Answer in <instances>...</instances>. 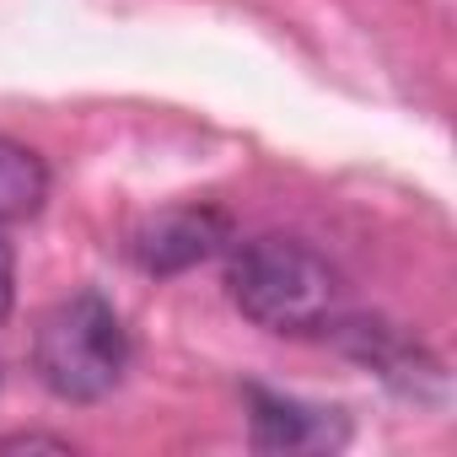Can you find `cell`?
<instances>
[{
  "instance_id": "1",
  "label": "cell",
  "mask_w": 457,
  "mask_h": 457,
  "mask_svg": "<svg viewBox=\"0 0 457 457\" xmlns=\"http://www.w3.org/2000/svg\"><path fill=\"white\" fill-rule=\"evenodd\" d=\"M226 291L243 318H253L270 334H323L339 328L345 312L339 270L312 243L286 232L237 243L232 264H226Z\"/></svg>"
},
{
  "instance_id": "2",
  "label": "cell",
  "mask_w": 457,
  "mask_h": 457,
  "mask_svg": "<svg viewBox=\"0 0 457 457\" xmlns=\"http://www.w3.org/2000/svg\"><path fill=\"white\" fill-rule=\"evenodd\" d=\"M129 366V334L97 291H76L60 307L44 312L33 334V371L38 382L65 403H97L124 382Z\"/></svg>"
},
{
  "instance_id": "3",
  "label": "cell",
  "mask_w": 457,
  "mask_h": 457,
  "mask_svg": "<svg viewBox=\"0 0 457 457\" xmlns=\"http://www.w3.org/2000/svg\"><path fill=\"white\" fill-rule=\"evenodd\" d=\"M226 243H232L226 210H215V204H172V210H156V215H145L135 226L124 253L145 275H183V270L215 259Z\"/></svg>"
},
{
  "instance_id": "4",
  "label": "cell",
  "mask_w": 457,
  "mask_h": 457,
  "mask_svg": "<svg viewBox=\"0 0 457 457\" xmlns=\"http://www.w3.org/2000/svg\"><path fill=\"white\" fill-rule=\"evenodd\" d=\"M248 403H253V414H248L253 446H264V452H323V446L345 441V420L334 409L296 403V398H280L264 387H248Z\"/></svg>"
},
{
  "instance_id": "5",
  "label": "cell",
  "mask_w": 457,
  "mask_h": 457,
  "mask_svg": "<svg viewBox=\"0 0 457 457\" xmlns=\"http://www.w3.org/2000/svg\"><path fill=\"white\" fill-rule=\"evenodd\" d=\"M49 199V167L38 151H28L22 140L0 135V226L38 215Z\"/></svg>"
},
{
  "instance_id": "6",
  "label": "cell",
  "mask_w": 457,
  "mask_h": 457,
  "mask_svg": "<svg viewBox=\"0 0 457 457\" xmlns=\"http://www.w3.org/2000/svg\"><path fill=\"white\" fill-rule=\"evenodd\" d=\"M12 302H17V253H12L6 237H0V323L12 318Z\"/></svg>"
}]
</instances>
